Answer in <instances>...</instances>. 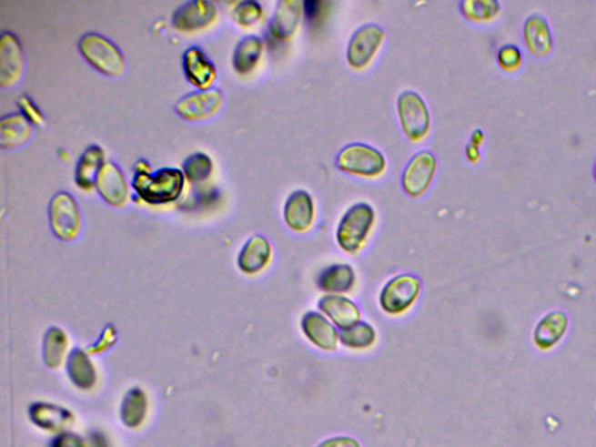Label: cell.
I'll return each instance as SVG.
<instances>
[{"instance_id":"1","label":"cell","mask_w":596,"mask_h":447,"mask_svg":"<svg viewBox=\"0 0 596 447\" xmlns=\"http://www.w3.org/2000/svg\"><path fill=\"white\" fill-rule=\"evenodd\" d=\"M186 177L177 168H162L156 173L136 174L132 188L137 196L149 204L172 203L185 189Z\"/></svg>"},{"instance_id":"2","label":"cell","mask_w":596,"mask_h":447,"mask_svg":"<svg viewBox=\"0 0 596 447\" xmlns=\"http://www.w3.org/2000/svg\"><path fill=\"white\" fill-rule=\"evenodd\" d=\"M79 52L95 69L107 76H122L126 64L120 49L97 33H86L78 43Z\"/></svg>"},{"instance_id":"3","label":"cell","mask_w":596,"mask_h":447,"mask_svg":"<svg viewBox=\"0 0 596 447\" xmlns=\"http://www.w3.org/2000/svg\"><path fill=\"white\" fill-rule=\"evenodd\" d=\"M375 221L374 208L367 203L354 204L345 212L337 229L338 245L345 252H359L369 238Z\"/></svg>"},{"instance_id":"4","label":"cell","mask_w":596,"mask_h":447,"mask_svg":"<svg viewBox=\"0 0 596 447\" xmlns=\"http://www.w3.org/2000/svg\"><path fill=\"white\" fill-rule=\"evenodd\" d=\"M339 169L365 178L381 175L386 169V158L380 150L366 144L346 146L337 158Z\"/></svg>"},{"instance_id":"5","label":"cell","mask_w":596,"mask_h":447,"mask_svg":"<svg viewBox=\"0 0 596 447\" xmlns=\"http://www.w3.org/2000/svg\"><path fill=\"white\" fill-rule=\"evenodd\" d=\"M398 111L404 133L412 141L423 139L430 128V114L416 91H404L398 98Z\"/></svg>"},{"instance_id":"6","label":"cell","mask_w":596,"mask_h":447,"mask_svg":"<svg viewBox=\"0 0 596 447\" xmlns=\"http://www.w3.org/2000/svg\"><path fill=\"white\" fill-rule=\"evenodd\" d=\"M419 291V279L412 275L403 274L391 279L380 294L382 310L389 315H402L416 302Z\"/></svg>"},{"instance_id":"7","label":"cell","mask_w":596,"mask_h":447,"mask_svg":"<svg viewBox=\"0 0 596 447\" xmlns=\"http://www.w3.org/2000/svg\"><path fill=\"white\" fill-rule=\"evenodd\" d=\"M49 220L54 233L62 240L74 239L81 229V213L69 192L54 195L49 203Z\"/></svg>"},{"instance_id":"8","label":"cell","mask_w":596,"mask_h":447,"mask_svg":"<svg viewBox=\"0 0 596 447\" xmlns=\"http://www.w3.org/2000/svg\"><path fill=\"white\" fill-rule=\"evenodd\" d=\"M385 37V31L379 25L369 24L357 29L349 40L348 61L354 69L369 65Z\"/></svg>"},{"instance_id":"9","label":"cell","mask_w":596,"mask_h":447,"mask_svg":"<svg viewBox=\"0 0 596 447\" xmlns=\"http://www.w3.org/2000/svg\"><path fill=\"white\" fill-rule=\"evenodd\" d=\"M437 168L436 157L428 150H420L411 157L403 173L402 185L407 194L419 198L430 187Z\"/></svg>"},{"instance_id":"10","label":"cell","mask_w":596,"mask_h":447,"mask_svg":"<svg viewBox=\"0 0 596 447\" xmlns=\"http://www.w3.org/2000/svg\"><path fill=\"white\" fill-rule=\"evenodd\" d=\"M218 16L217 8L207 0H191L175 11L172 24L181 32H196L210 27Z\"/></svg>"},{"instance_id":"11","label":"cell","mask_w":596,"mask_h":447,"mask_svg":"<svg viewBox=\"0 0 596 447\" xmlns=\"http://www.w3.org/2000/svg\"><path fill=\"white\" fill-rule=\"evenodd\" d=\"M223 95L218 89L201 90L185 96L177 104V112L190 121L210 118L223 106Z\"/></svg>"},{"instance_id":"12","label":"cell","mask_w":596,"mask_h":447,"mask_svg":"<svg viewBox=\"0 0 596 447\" xmlns=\"http://www.w3.org/2000/svg\"><path fill=\"white\" fill-rule=\"evenodd\" d=\"M24 70L22 44L14 33L4 32L0 37V85L11 87L18 83Z\"/></svg>"},{"instance_id":"13","label":"cell","mask_w":596,"mask_h":447,"mask_svg":"<svg viewBox=\"0 0 596 447\" xmlns=\"http://www.w3.org/2000/svg\"><path fill=\"white\" fill-rule=\"evenodd\" d=\"M96 188L111 207H124L130 198V187L126 178L114 162L107 161L99 170Z\"/></svg>"},{"instance_id":"14","label":"cell","mask_w":596,"mask_h":447,"mask_svg":"<svg viewBox=\"0 0 596 447\" xmlns=\"http://www.w3.org/2000/svg\"><path fill=\"white\" fill-rule=\"evenodd\" d=\"M183 69L187 81L199 90L211 89L217 78L215 65L197 46L187 48L183 54Z\"/></svg>"},{"instance_id":"15","label":"cell","mask_w":596,"mask_h":447,"mask_svg":"<svg viewBox=\"0 0 596 447\" xmlns=\"http://www.w3.org/2000/svg\"><path fill=\"white\" fill-rule=\"evenodd\" d=\"M288 227L296 232H306L312 227L315 218L314 200L306 190L291 192L283 208Z\"/></svg>"},{"instance_id":"16","label":"cell","mask_w":596,"mask_h":447,"mask_svg":"<svg viewBox=\"0 0 596 447\" xmlns=\"http://www.w3.org/2000/svg\"><path fill=\"white\" fill-rule=\"evenodd\" d=\"M304 336L320 350H335L339 342V333L335 325L322 313L310 311L303 316L301 321Z\"/></svg>"},{"instance_id":"17","label":"cell","mask_w":596,"mask_h":447,"mask_svg":"<svg viewBox=\"0 0 596 447\" xmlns=\"http://www.w3.org/2000/svg\"><path fill=\"white\" fill-rule=\"evenodd\" d=\"M318 308L340 330L352 328L360 321V310L345 296L328 294L319 300Z\"/></svg>"},{"instance_id":"18","label":"cell","mask_w":596,"mask_h":447,"mask_svg":"<svg viewBox=\"0 0 596 447\" xmlns=\"http://www.w3.org/2000/svg\"><path fill=\"white\" fill-rule=\"evenodd\" d=\"M302 6L298 0H282L278 4L269 27L274 39L283 41L294 36L301 20Z\"/></svg>"},{"instance_id":"19","label":"cell","mask_w":596,"mask_h":447,"mask_svg":"<svg viewBox=\"0 0 596 447\" xmlns=\"http://www.w3.org/2000/svg\"><path fill=\"white\" fill-rule=\"evenodd\" d=\"M272 259V246L261 236H254L246 242L237 258L239 269L247 274H257L265 269Z\"/></svg>"},{"instance_id":"20","label":"cell","mask_w":596,"mask_h":447,"mask_svg":"<svg viewBox=\"0 0 596 447\" xmlns=\"http://www.w3.org/2000/svg\"><path fill=\"white\" fill-rule=\"evenodd\" d=\"M104 160L106 154L97 145L89 146L79 157L75 169V181L82 190H91L96 187L99 170L106 164Z\"/></svg>"},{"instance_id":"21","label":"cell","mask_w":596,"mask_h":447,"mask_svg":"<svg viewBox=\"0 0 596 447\" xmlns=\"http://www.w3.org/2000/svg\"><path fill=\"white\" fill-rule=\"evenodd\" d=\"M319 290L328 294L340 295L351 291L356 284V274L351 266L337 263L324 269L317 279Z\"/></svg>"},{"instance_id":"22","label":"cell","mask_w":596,"mask_h":447,"mask_svg":"<svg viewBox=\"0 0 596 447\" xmlns=\"http://www.w3.org/2000/svg\"><path fill=\"white\" fill-rule=\"evenodd\" d=\"M32 135V123L23 114H11L0 120V147L15 148Z\"/></svg>"},{"instance_id":"23","label":"cell","mask_w":596,"mask_h":447,"mask_svg":"<svg viewBox=\"0 0 596 447\" xmlns=\"http://www.w3.org/2000/svg\"><path fill=\"white\" fill-rule=\"evenodd\" d=\"M262 52H264V41L257 36H247L237 43L233 53V66L237 73L247 75L259 64Z\"/></svg>"},{"instance_id":"24","label":"cell","mask_w":596,"mask_h":447,"mask_svg":"<svg viewBox=\"0 0 596 447\" xmlns=\"http://www.w3.org/2000/svg\"><path fill=\"white\" fill-rule=\"evenodd\" d=\"M569 321L562 312H552L545 316L537 325L535 331L536 344L541 349H550L556 345L564 336Z\"/></svg>"},{"instance_id":"25","label":"cell","mask_w":596,"mask_h":447,"mask_svg":"<svg viewBox=\"0 0 596 447\" xmlns=\"http://www.w3.org/2000/svg\"><path fill=\"white\" fill-rule=\"evenodd\" d=\"M525 41L529 49L536 54L548 53L551 48V35L548 23L540 15H532L524 26Z\"/></svg>"},{"instance_id":"26","label":"cell","mask_w":596,"mask_h":447,"mask_svg":"<svg viewBox=\"0 0 596 447\" xmlns=\"http://www.w3.org/2000/svg\"><path fill=\"white\" fill-rule=\"evenodd\" d=\"M339 340L345 348L367 350L372 348L377 341V331L372 325L366 321H359L352 328L341 330Z\"/></svg>"},{"instance_id":"27","label":"cell","mask_w":596,"mask_h":447,"mask_svg":"<svg viewBox=\"0 0 596 447\" xmlns=\"http://www.w3.org/2000/svg\"><path fill=\"white\" fill-rule=\"evenodd\" d=\"M214 171V164L210 157L204 153H195L183 164V174L191 183L206 182Z\"/></svg>"},{"instance_id":"28","label":"cell","mask_w":596,"mask_h":447,"mask_svg":"<svg viewBox=\"0 0 596 447\" xmlns=\"http://www.w3.org/2000/svg\"><path fill=\"white\" fill-rule=\"evenodd\" d=\"M146 399L141 391L128 392L124 401L122 417L124 423L130 428H136L141 424L146 415Z\"/></svg>"},{"instance_id":"29","label":"cell","mask_w":596,"mask_h":447,"mask_svg":"<svg viewBox=\"0 0 596 447\" xmlns=\"http://www.w3.org/2000/svg\"><path fill=\"white\" fill-rule=\"evenodd\" d=\"M69 374L74 382L79 387L93 386L95 381V370L85 354L76 350L69 359Z\"/></svg>"},{"instance_id":"30","label":"cell","mask_w":596,"mask_h":447,"mask_svg":"<svg viewBox=\"0 0 596 447\" xmlns=\"http://www.w3.org/2000/svg\"><path fill=\"white\" fill-rule=\"evenodd\" d=\"M500 5L493 0H467L461 4V11L470 20H489L498 14Z\"/></svg>"},{"instance_id":"31","label":"cell","mask_w":596,"mask_h":447,"mask_svg":"<svg viewBox=\"0 0 596 447\" xmlns=\"http://www.w3.org/2000/svg\"><path fill=\"white\" fill-rule=\"evenodd\" d=\"M66 340L65 334L60 330L53 329L45 337V357L49 366L56 367L60 365L64 359Z\"/></svg>"},{"instance_id":"32","label":"cell","mask_w":596,"mask_h":447,"mask_svg":"<svg viewBox=\"0 0 596 447\" xmlns=\"http://www.w3.org/2000/svg\"><path fill=\"white\" fill-rule=\"evenodd\" d=\"M262 14H264V11H262L259 3L247 0V2L237 4L232 12V16L239 26L251 27L254 24L259 22Z\"/></svg>"},{"instance_id":"33","label":"cell","mask_w":596,"mask_h":447,"mask_svg":"<svg viewBox=\"0 0 596 447\" xmlns=\"http://www.w3.org/2000/svg\"><path fill=\"white\" fill-rule=\"evenodd\" d=\"M18 106L22 114L31 121L32 124L43 125L44 116L41 114L39 108L36 107L35 102L27 96H22L18 100Z\"/></svg>"},{"instance_id":"34","label":"cell","mask_w":596,"mask_h":447,"mask_svg":"<svg viewBox=\"0 0 596 447\" xmlns=\"http://www.w3.org/2000/svg\"><path fill=\"white\" fill-rule=\"evenodd\" d=\"M500 65L506 69L516 68L520 62V53L515 46H504L499 52Z\"/></svg>"},{"instance_id":"35","label":"cell","mask_w":596,"mask_h":447,"mask_svg":"<svg viewBox=\"0 0 596 447\" xmlns=\"http://www.w3.org/2000/svg\"><path fill=\"white\" fill-rule=\"evenodd\" d=\"M318 447H361L359 442L349 437H336L325 441Z\"/></svg>"},{"instance_id":"36","label":"cell","mask_w":596,"mask_h":447,"mask_svg":"<svg viewBox=\"0 0 596 447\" xmlns=\"http://www.w3.org/2000/svg\"><path fill=\"white\" fill-rule=\"evenodd\" d=\"M54 447H85V445L79 438L72 436V434H65L56 441Z\"/></svg>"},{"instance_id":"37","label":"cell","mask_w":596,"mask_h":447,"mask_svg":"<svg viewBox=\"0 0 596 447\" xmlns=\"http://www.w3.org/2000/svg\"><path fill=\"white\" fill-rule=\"evenodd\" d=\"M319 2H315V0H308V2L303 3V11L304 14L309 19H315L317 15H319Z\"/></svg>"},{"instance_id":"38","label":"cell","mask_w":596,"mask_h":447,"mask_svg":"<svg viewBox=\"0 0 596 447\" xmlns=\"http://www.w3.org/2000/svg\"><path fill=\"white\" fill-rule=\"evenodd\" d=\"M466 156L470 158V161H477L480 154H479L478 146L470 144L466 147Z\"/></svg>"},{"instance_id":"39","label":"cell","mask_w":596,"mask_h":447,"mask_svg":"<svg viewBox=\"0 0 596 447\" xmlns=\"http://www.w3.org/2000/svg\"><path fill=\"white\" fill-rule=\"evenodd\" d=\"M140 173H151V167L145 160H140L136 162V174Z\"/></svg>"},{"instance_id":"40","label":"cell","mask_w":596,"mask_h":447,"mask_svg":"<svg viewBox=\"0 0 596 447\" xmlns=\"http://www.w3.org/2000/svg\"><path fill=\"white\" fill-rule=\"evenodd\" d=\"M482 139H483L482 132L480 131V129H477V131L473 133L472 141H470V144L479 146L481 144Z\"/></svg>"},{"instance_id":"41","label":"cell","mask_w":596,"mask_h":447,"mask_svg":"<svg viewBox=\"0 0 596 447\" xmlns=\"http://www.w3.org/2000/svg\"><path fill=\"white\" fill-rule=\"evenodd\" d=\"M595 177H596V170H595Z\"/></svg>"}]
</instances>
